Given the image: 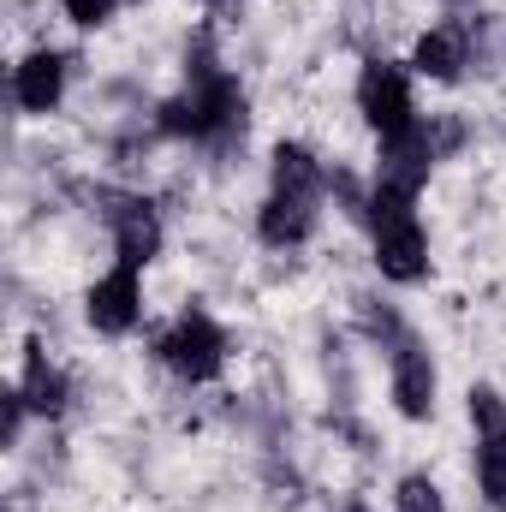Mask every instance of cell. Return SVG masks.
I'll return each mask as SVG.
<instances>
[{"label":"cell","instance_id":"obj_1","mask_svg":"<svg viewBox=\"0 0 506 512\" xmlns=\"http://www.w3.org/2000/svg\"><path fill=\"white\" fill-rule=\"evenodd\" d=\"M245 108L251 102H245L239 72H227L215 60V48L197 42L185 54V90L155 108V131L173 143H191V149H233L245 137Z\"/></svg>","mask_w":506,"mask_h":512},{"label":"cell","instance_id":"obj_2","mask_svg":"<svg viewBox=\"0 0 506 512\" xmlns=\"http://www.w3.org/2000/svg\"><path fill=\"white\" fill-rule=\"evenodd\" d=\"M227 358H233V340H227V328L209 316V310H179L161 334H155V364L173 376L179 387H209L221 382V370H227Z\"/></svg>","mask_w":506,"mask_h":512},{"label":"cell","instance_id":"obj_3","mask_svg":"<svg viewBox=\"0 0 506 512\" xmlns=\"http://www.w3.org/2000/svg\"><path fill=\"white\" fill-rule=\"evenodd\" d=\"M411 84H417L411 66H399V60H387V54H370V60L358 66L352 108H358V120L370 126L376 143H399V137H411V131L423 126L417 90H411Z\"/></svg>","mask_w":506,"mask_h":512},{"label":"cell","instance_id":"obj_4","mask_svg":"<svg viewBox=\"0 0 506 512\" xmlns=\"http://www.w3.org/2000/svg\"><path fill=\"white\" fill-rule=\"evenodd\" d=\"M96 203H102L96 215H102V227H108V239H114V262L149 268L155 256L167 251V221H161L155 197L126 191V185H108V191H96Z\"/></svg>","mask_w":506,"mask_h":512},{"label":"cell","instance_id":"obj_5","mask_svg":"<svg viewBox=\"0 0 506 512\" xmlns=\"http://www.w3.org/2000/svg\"><path fill=\"white\" fill-rule=\"evenodd\" d=\"M149 316V298H143V268L114 262L102 268L90 286H84V322L102 334V340H131Z\"/></svg>","mask_w":506,"mask_h":512},{"label":"cell","instance_id":"obj_6","mask_svg":"<svg viewBox=\"0 0 506 512\" xmlns=\"http://www.w3.org/2000/svg\"><path fill=\"white\" fill-rule=\"evenodd\" d=\"M387 399L405 423H429L435 405H441V364L417 334L387 352Z\"/></svg>","mask_w":506,"mask_h":512},{"label":"cell","instance_id":"obj_7","mask_svg":"<svg viewBox=\"0 0 506 512\" xmlns=\"http://www.w3.org/2000/svg\"><path fill=\"white\" fill-rule=\"evenodd\" d=\"M429 227L417 215H387L370 227V268H376L387 286H417L429 280Z\"/></svg>","mask_w":506,"mask_h":512},{"label":"cell","instance_id":"obj_8","mask_svg":"<svg viewBox=\"0 0 506 512\" xmlns=\"http://www.w3.org/2000/svg\"><path fill=\"white\" fill-rule=\"evenodd\" d=\"M66 90H72V60H66L60 48L36 42L30 54H18V66H12V102H18L24 120H48V114H60Z\"/></svg>","mask_w":506,"mask_h":512},{"label":"cell","instance_id":"obj_9","mask_svg":"<svg viewBox=\"0 0 506 512\" xmlns=\"http://www.w3.org/2000/svg\"><path fill=\"white\" fill-rule=\"evenodd\" d=\"M405 66H411V78H429V84L453 90L471 72V30L465 24H429V30H417Z\"/></svg>","mask_w":506,"mask_h":512},{"label":"cell","instance_id":"obj_10","mask_svg":"<svg viewBox=\"0 0 506 512\" xmlns=\"http://www.w3.org/2000/svg\"><path fill=\"white\" fill-rule=\"evenodd\" d=\"M316 221H322V215H316V203H310V197H280V191H268V197H262V203H256V245H262V251H304V245H310V239H316Z\"/></svg>","mask_w":506,"mask_h":512},{"label":"cell","instance_id":"obj_11","mask_svg":"<svg viewBox=\"0 0 506 512\" xmlns=\"http://www.w3.org/2000/svg\"><path fill=\"white\" fill-rule=\"evenodd\" d=\"M18 393H24V405H30V417H42V423H54V417H66L72 411V376L48 358V346L42 340H30L24 346V364H18Z\"/></svg>","mask_w":506,"mask_h":512},{"label":"cell","instance_id":"obj_12","mask_svg":"<svg viewBox=\"0 0 506 512\" xmlns=\"http://www.w3.org/2000/svg\"><path fill=\"white\" fill-rule=\"evenodd\" d=\"M328 161L310 149V143H298V137H280L274 149H268V191H280V197H310V203H322V191H328Z\"/></svg>","mask_w":506,"mask_h":512},{"label":"cell","instance_id":"obj_13","mask_svg":"<svg viewBox=\"0 0 506 512\" xmlns=\"http://www.w3.org/2000/svg\"><path fill=\"white\" fill-rule=\"evenodd\" d=\"M471 477H477V495H483V507H489V512H506V429H501V435H477Z\"/></svg>","mask_w":506,"mask_h":512},{"label":"cell","instance_id":"obj_14","mask_svg":"<svg viewBox=\"0 0 506 512\" xmlns=\"http://www.w3.org/2000/svg\"><path fill=\"white\" fill-rule=\"evenodd\" d=\"M358 334L370 346H381V352H393L399 340H411V328H405V316H399L393 298H358Z\"/></svg>","mask_w":506,"mask_h":512},{"label":"cell","instance_id":"obj_15","mask_svg":"<svg viewBox=\"0 0 506 512\" xmlns=\"http://www.w3.org/2000/svg\"><path fill=\"white\" fill-rule=\"evenodd\" d=\"M393 512H453V507H447V495L429 471H411V477L393 483Z\"/></svg>","mask_w":506,"mask_h":512},{"label":"cell","instance_id":"obj_16","mask_svg":"<svg viewBox=\"0 0 506 512\" xmlns=\"http://www.w3.org/2000/svg\"><path fill=\"white\" fill-rule=\"evenodd\" d=\"M120 6H126V0H54V12H60L72 30H108V24L120 18Z\"/></svg>","mask_w":506,"mask_h":512},{"label":"cell","instance_id":"obj_17","mask_svg":"<svg viewBox=\"0 0 506 512\" xmlns=\"http://www.w3.org/2000/svg\"><path fill=\"white\" fill-rule=\"evenodd\" d=\"M465 417H471L477 435H501L506 429V399L495 387H471V393H465Z\"/></svg>","mask_w":506,"mask_h":512},{"label":"cell","instance_id":"obj_18","mask_svg":"<svg viewBox=\"0 0 506 512\" xmlns=\"http://www.w3.org/2000/svg\"><path fill=\"white\" fill-rule=\"evenodd\" d=\"M24 423H30V405H24V393L12 387V393L0 399V447H6V453H18V441H24Z\"/></svg>","mask_w":506,"mask_h":512},{"label":"cell","instance_id":"obj_19","mask_svg":"<svg viewBox=\"0 0 506 512\" xmlns=\"http://www.w3.org/2000/svg\"><path fill=\"white\" fill-rule=\"evenodd\" d=\"M340 512H381V507H370V501H346Z\"/></svg>","mask_w":506,"mask_h":512},{"label":"cell","instance_id":"obj_20","mask_svg":"<svg viewBox=\"0 0 506 512\" xmlns=\"http://www.w3.org/2000/svg\"><path fill=\"white\" fill-rule=\"evenodd\" d=\"M447 6H471V0H447Z\"/></svg>","mask_w":506,"mask_h":512},{"label":"cell","instance_id":"obj_21","mask_svg":"<svg viewBox=\"0 0 506 512\" xmlns=\"http://www.w3.org/2000/svg\"><path fill=\"white\" fill-rule=\"evenodd\" d=\"M126 6H143V0H126Z\"/></svg>","mask_w":506,"mask_h":512},{"label":"cell","instance_id":"obj_22","mask_svg":"<svg viewBox=\"0 0 506 512\" xmlns=\"http://www.w3.org/2000/svg\"><path fill=\"white\" fill-rule=\"evenodd\" d=\"M483 512H489V507H483Z\"/></svg>","mask_w":506,"mask_h":512}]
</instances>
